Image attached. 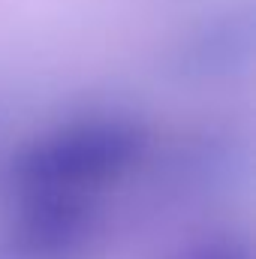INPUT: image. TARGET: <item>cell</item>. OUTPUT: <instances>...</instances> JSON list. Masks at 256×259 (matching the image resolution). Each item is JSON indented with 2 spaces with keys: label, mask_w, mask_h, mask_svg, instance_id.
Returning a JSON list of instances; mask_svg holds the SVG:
<instances>
[{
  "label": "cell",
  "mask_w": 256,
  "mask_h": 259,
  "mask_svg": "<svg viewBox=\"0 0 256 259\" xmlns=\"http://www.w3.org/2000/svg\"><path fill=\"white\" fill-rule=\"evenodd\" d=\"M145 148L148 136L133 121H75L24 145L9 163L6 187L100 196L136 169Z\"/></svg>",
  "instance_id": "6da1fadb"
},
{
  "label": "cell",
  "mask_w": 256,
  "mask_h": 259,
  "mask_svg": "<svg viewBox=\"0 0 256 259\" xmlns=\"http://www.w3.org/2000/svg\"><path fill=\"white\" fill-rule=\"evenodd\" d=\"M9 250L15 259H81L100 232V196L9 190Z\"/></svg>",
  "instance_id": "7a4b0ae2"
},
{
  "label": "cell",
  "mask_w": 256,
  "mask_h": 259,
  "mask_svg": "<svg viewBox=\"0 0 256 259\" xmlns=\"http://www.w3.org/2000/svg\"><path fill=\"white\" fill-rule=\"evenodd\" d=\"M175 259H250L247 244L235 235H214L184 247Z\"/></svg>",
  "instance_id": "3957f363"
}]
</instances>
